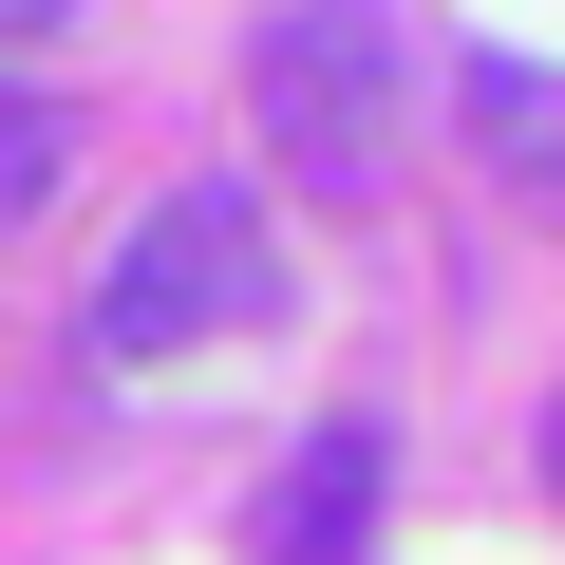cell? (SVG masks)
Segmentation results:
<instances>
[{"label": "cell", "mask_w": 565, "mask_h": 565, "mask_svg": "<svg viewBox=\"0 0 565 565\" xmlns=\"http://www.w3.org/2000/svg\"><path fill=\"white\" fill-rule=\"evenodd\" d=\"M245 321H282V245H264V189H170L132 245H114V282H95V359H189V340H245Z\"/></svg>", "instance_id": "cell-1"}, {"label": "cell", "mask_w": 565, "mask_h": 565, "mask_svg": "<svg viewBox=\"0 0 565 565\" xmlns=\"http://www.w3.org/2000/svg\"><path fill=\"white\" fill-rule=\"evenodd\" d=\"M245 114H264V151L302 170V189H377V151H396V39L359 20V0H282V20L245 39Z\"/></svg>", "instance_id": "cell-2"}, {"label": "cell", "mask_w": 565, "mask_h": 565, "mask_svg": "<svg viewBox=\"0 0 565 565\" xmlns=\"http://www.w3.org/2000/svg\"><path fill=\"white\" fill-rule=\"evenodd\" d=\"M359 509H377V434L340 415V434H302V471H282V509H264V565H359Z\"/></svg>", "instance_id": "cell-3"}, {"label": "cell", "mask_w": 565, "mask_h": 565, "mask_svg": "<svg viewBox=\"0 0 565 565\" xmlns=\"http://www.w3.org/2000/svg\"><path fill=\"white\" fill-rule=\"evenodd\" d=\"M471 132H490V170H509V189H546V207H565V76H546V57H471Z\"/></svg>", "instance_id": "cell-4"}, {"label": "cell", "mask_w": 565, "mask_h": 565, "mask_svg": "<svg viewBox=\"0 0 565 565\" xmlns=\"http://www.w3.org/2000/svg\"><path fill=\"white\" fill-rule=\"evenodd\" d=\"M57 151H76V132H57L39 95H0V226H39V207H57Z\"/></svg>", "instance_id": "cell-5"}, {"label": "cell", "mask_w": 565, "mask_h": 565, "mask_svg": "<svg viewBox=\"0 0 565 565\" xmlns=\"http://www.w3.org/2000/svg\"><path fill=\"white\" fill-rule=\"evenodd\" d=\"M57 20H76V0H0V39H57Z\"/></svg>", "instance_id": "cell-6"}, {"label": "cell", "mask_w": 565, "mask_h": 565, "mask_svg": "<svg viewBox=\"0 0 565 565\" xmlns=\"http://www.w3.org/2000/svg\"><path fill=\"white\" fill-rule=\"evenodd\" d=\"M546 471H565V415H546Z\"/></svg>", "instance_id": "cell-7"}]
</instances>
